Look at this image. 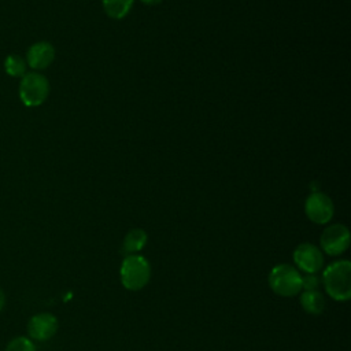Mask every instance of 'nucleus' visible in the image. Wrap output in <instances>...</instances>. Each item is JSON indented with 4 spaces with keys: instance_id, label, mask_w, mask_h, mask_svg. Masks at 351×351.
<instances>
[{
    "instance_id": "nucleus-1",
    "label": "nucleus",
    "mask_w": 351,
    "mask_h": 351,
    "mask_svg": "<svg viewBox=\"0 0 351 351\" xmlns=\"http://www.w3.org/2000/svg\"><path fill=\"white\" fill-rule=\"evenodd\" d=\"M322 285L330 299L347 302L351 299V262L340 259L329 263L322 276Z\"/></svg>"
},
{
    "instance_id": "nucleus-2",
    "label": "nucleus",
    "mask_w": 351,
    "mask_h": 351,
    "mask_svg": "<svg viewBox=\"0 0 351 351\" xmlns=\"http://www.w3.org/2000/svg\"><path fill=\"white\" fill-rule=\"evenodd\" d=\"M119 278L128 291L143 289L151 278V265L148 259L140 254L126 255L119 267Z\"/></svg>"
},
{
    "instance_id": "nucleus-3",
    "label": "nucleus",
    "mask_w": 351,
    "mask_h": 351,
    "mask_svg": "<svg viewBox=\"0 0 351 351\" xmlns=\"http://www.w3.org/2000/svg\"><path fill=\"white\" fill-rule=\"evenodd\" d=\"M270 289L282 298H292L302 291V274L289 263H280L274 266L267 277Z\"/></svg>"
},
{
    "instance_id": "nucleus-4",
    "label": "nucleus",
    "mask_w": 351,
    "mask_h": 351,
    "mask_svg": "<svg viewBox=\"0 0 351 351\" xmlns=\"http://www.w3.org/2000/svg\"><path fill=\"white\" fill-rule=\"evenodd\" d=\"M49 95V82L45 75L30 71L19 82V99L26 107L41 106Z\"/></svg>"
},
{
    "instance_id": "nucleus-5",
    "label": "nucleus",
    "mask_w": 351,
    "mask_h": 351,
    "mask_svg": "<svg viewBox=\"0 0 351 351\" xmlns=\"http://www.w3.org/2000/svg\"><path fill=\"white\" fill-rule=\"evenodd\" d=\"M350 230L343 223H333L324 229L319 237V250L330 256L341 255L350 247Z\"/></svg>"
},
{
    "instance_id": "nucleus-6",
    "label": "nucleus",
    "mask_w": 351,
    "mask_h": 351,
    "mask_svg": "<svg viewBox=\"0 0 351 351\" xmlns=\"http://www.w3.org/2000/svg\"><path fill=\"white\" fill-rule=\"evenodd\" d=\"M295 267L303 273H318L324 266V254L313 243H300L292 254Z\"/></svg>"
},
{
    "instance_id": "nucleus-7",
    "label": "nucleus",
    "mask_w": 351,
    "mask_h": 351,
    "mask_svg": "<svg viewBox=\"0 0 351 351\" xmlns=\"http://www.w3.org/2000/svg\"><path fill=\"white\" fill-rule=\"evenodd\" d=\"M304 213L311 222L324 225L332 219L335 207L328 195L322 192H313L304 202Z\"/></svg>"
},
{
    "instance_id": "nucleus-8",
    "label": "nucleus",
    "mask_w": 351,
    "mask_h": 351,
    "mask_svg": "<svg viewBox=\"0 0 351 351\" xmlns=\"http://www.w3.org/2000/svg\"><path fill=\"white\" fill-rule=\"evenodd\" d=\"M59 328L58 318L51 313H38L27 322V333L32 340L47 341L55 336Z\"/></svg>"
},
{
    "instance_id": "nucleus-9",
    "label": "nucleus",
    "mask_w": 351,
    "mask_h": 351,
    "mask_svg": "<svg viewBox=\"0 0 351 351\" xmlns=\"http://www.w3.org/2000/svg\"><path fill=\"white\" fill-rule=\"evenodd\" d=\"M55 59V48L48 41H37L26 52V64L34 70L47 69Z\"/></svg>"
},
{
    "instance_id": "nucleus-10",
    "label": "nucleus",
    "mask_w": 351,
    "mask_h": 351,
    "mask_svg": "<svg viewBox=\"0 0 351 351\" xmlns=\"http://www.w3.org/2000/svg\"><path fill=\"white\" fill-rule=\"evenodd\" d=\"M300 306L302 308L311 315H318L325 310L326 299L319 289L315 291H303L300 293Z\"/></svg>"
},
{
    "instance_id": "nucleus-11",
    "label": "nucleus",
    "mask_w": 351,
    "mask_h": 351,
    "mask_svg": "<svg viewBox=\"0 0 351 351\" xmlns=\"http://www.w3.org/2000/svg\"><path fill=\"white\" fill-rule=\"evenodd\" d=\"M148 241V236L145 233V230L140 229V228H134L130 229L125 237H123V251L126 255L130 254H138L147 244Z\"/></svg>"
},
{
    "instance_id": "nucleus-12",
    "label": "nucleus",
    "mask_w": 351,
    "mask_h": 351,
    "mask_svg": "<svg viewBox=\"0 0 351 351\" xmlns=\"http://www.w3.org/2000/svg\"><path fill=\"white\" fill-rule=\"evenodd\" d=\"M106 14L112 19H122L133 5V0H101Z\"/></svg>"
},
{
    "instance_id": "nucleus-13",
    "label": "nucleus",
    "mask_w": 351,
    "mask_h": 351,
    "mask_svg": "<svg viewBox=\"0 0 351 351\" xmlns=\"http://www.w3.org/2000/svg\"><path fill=\"white\" fill-rule=\"evenodd\" d=\"M26 60L19 56V55H15V53H11L5 58L4 60V69H5V73L11 77H23L26 74Z\"/></svg>"
},
{
    "instance_id": "nucleus-14",
    "label": "nucleus",
    "mask_w": 351,
    "mask_h": 351,
    "mask_svg": "<svg viewBox=\"0 0 351 351\" xmlns=\"http://www.w3.org/2000/svg\"><path fill=\"white\" fill-rule=\"evenodd\" d=\"M5 351H37V348L30 337L18 336L10 340V343L5 347Z\"/></svg>"
},
{
    "instance_id": "nucleus-15",
    "label": "nucleus",
    "mask_w": 351,
    "mask_h": 351,
    "mask_svg": "<svg viewBox=\"0 0 351 351\" xmlns=\"http://www.w3.org/2000/svg\"><path fill=\"white\" fill-rule=\"evenodd\" d=\"M321 284L322 280L318 273H304L302 276V291H315Z\"/></svg>"
},
{
    "instance_id": "nucleus-16",
    "label": "nucleus",
    "mask_w": 351,
    "mask_h": 351,
    "mask_svg": "<svg viewBox=\"0 0 351 351\" xmlns=\"http://www.w3.org/2000/svg\"><path fill=\"white\" fill-rule=\"evenodd\" d=\"M4 306H5V295H4L3 289L0 288V311L4 308Z\"/></svg>"
},
{
    "instance_id": "nucleus-17",
    "label": "nucleus",
    "mask_w": 351,
    "mask_h": 351,
    "mask_svg": "<svg viewBox=\"0 0 351 351\" xmlns=\"http://www.w3.org/2000/svg\"><path fill=\"white\" fill-rule=\"evenodd\" d=\"M141 1L148 5H155V4H159L162 0H141Z\"/></svg>"
}]
</instances>
